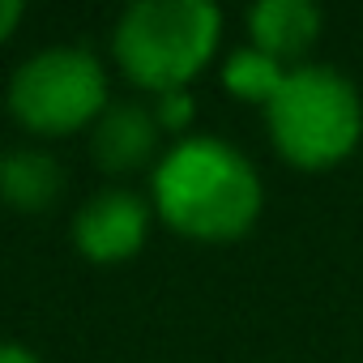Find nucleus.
I'll return each instance as SVG.
<instances>
[{
    "label": "nucleus",
    "mask_w": 363,
    "mask_h": 363,
    "mask_svg": "<svg viewBox=\"0 0 363 363\" xmlns=\"http://www.w3.org/2000/svg\"><path fill=\"white\" fill-rule=\"evenodd\" d=\"M0 363H43V359L22 342H0Z\"/></svg>",
    "instance_id": "obj_11"
},
{
    "label": "nucleus",
    "mask_w": 363,
    "mask_h": 363,
    "mask_svg": "<svg viewBox=\"0 0 363 363\" xmlns=\"http://www.w3.org/2000/svg\"><path fill=\"white\" fill-rule=\"evenodd\" d=\"M154 210L179 235L227 244L261 214V175L223 137H179L154 162Z\"/></svg>",
    "instance_id": "obj_1"
},
{
    "label": "nucleus",
    "mask_w": 363,
    "mask_h": 363,
    "mask_svg": "<svg viewBox=\"0 0 363 363\" xmlns=\"http://www.w3.org/2000/svg\"><path fill=\"white\" fill-rule=\"evenodd\" d=\"M18 22H22V5H18V0H0V43L13 35Z\"/></svg>",
    "instance_id": "obj_12"
},
{
    "label": "nucleus",
    "mask_w": 363,
    "mask_h": 363,
    "mask_svg": "<svg viewBox=\"0 0 363 363\" xmlns=\"http://www.w3.org/2000/svg\"><path fill=\"white\" fill-rule=\"evenodd\" d=\"M286 73L291 69H282V60H274L269 52H261V48H235L231 56H227V65H223V82H227V90L235 94V99H248V103H269L278 90H282V82H286Z\"/></svg>",
    "instance_id": "obj_9"
},
{
    "label": "nucleus",
    "mask_w": 363,
    "mask_h": 363,
    "mask_svg": "<svg viewBox=\"0 0 363 363\" xmlns=\"http://www.w3.org/2000/svg\"><path fill=\"white\" fill-rule=\"evenodd\" d=\"M9 111L30 133H77L107 111V73L86 48H43L13 73Z\"/></svg>",
    "instance_id": "obj_4"
},
{
    "label": "nucleus",
    "mask_w": 363,
    "mask_h": 363,
    "mask_svg": "<svg viewBox=\"0 0 363 363\" xmlns=\"http://www.w3.org/2000/svg\"><path fill=\"white\" fill-rule=\"evenodd\" d=\"M248 35L274 60H299L320 35V9L312 0H261L248 9Z\"/></svg>",
    "instance_id": "obj_7"
},
{
    "label": "nucleus",
    "mask_w": 363,
    "mask_h": 363,
    "mask_svg": "<svg viewBox=\"0 0 363 363\" xmlns=\"http://www.w3.org/2000/svg\"><path fill=\"white\" fill-rule=\"evenodd\" d=\"M158 137H162V124L154 107L124 99V103H107V111L94 120L90 154L103 171L124 175V171H141L158 154Z\"/></svg>",
    "instance_id": "obj_6"
},
{
    "label": "nucleus",
    "mask_w": 363,
    "mask_h": 363,
    "mask_svg": "<svg viewBox=\"0 0 363 363\" xmlns=\"http://www.w3.org/2000/svg\"><path fill=\"white\" fill-rule=\"evenodd\" d=\"M145 231H150V206L137 193H128V189H103V193H94L77 210V218H73V244H77V252L90 257V261H99V265L133 257L145 244Z\"/></svg>",
    "instance_id": "obj_5"
},
{
    "label": "nucleus",
    "mask_w": 363,
    "mask_h": 363,
    "mask_svg": "<svg viewBox=\"0 0 363 363\" xmlns=\"http://www.w3.org/2000/svg\"><path fill=\"white\" fill-rule=\"evenodd\" d=\"M278 154L303 171L342 162L363 137V103L350 77L329 65H295L265 103Z\"/></svg>",
    "instance_id": "obj_3"
},
{
    "label": "nucleus",
    "mask_w": 363,
    "mask_h": 363,
    "mask_svg": "<svg viewBox=\"0 0 363 363\" xmlns=\"http://www.w3.org/2000/svg\"><path fill=\"white\" fill-rule=\"evenodd\" d=\"M193 94L189 90H167V94H158V103H154V116H158V124H162V133H184L189 128V120H193Z\"/></svg>",
    "instance_id": "obj_10"
},
{
    "label": "nucleus",
    "mask_w": 363,
    "mask_h": 363,
    "mask_svg": "<svg viewBox=\"0 0 363 363\" xmlns=\"http://www.w3.org/2000/svg\"><path fill=\"white\" fill-rule=\"evenodd\" d=\"M223 13L210 0H141L116 22V60L120 69L154 90H184L218 52Z\"/></svg>",
    "instance_id": "obj_2"
},
{
    "label": "nucleus",
    "mask_w": 363,
    "mask_h": 363,
    "mask_svg": "<svg viewBox=\"0 0 363 363\" xmlns=\"http://www.w3.org/2000/svg\"><path fill=\"white\" fill-rule=\"evenodd\" d=\"M65 193V167L43 154V150H13L0 158V201L22 210V214H43L56 206Z\"/></svg>",
    "instance_id": "obj_8"
}]
</instances>
